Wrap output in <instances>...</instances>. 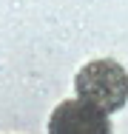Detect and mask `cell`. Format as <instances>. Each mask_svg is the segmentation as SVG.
<instances>
[{
	"label": "cell",
	"mask_w": 128,
	"mask_h": 134,
	"mask_svg": "<svg viewBox=\"0 0 128 134\" xmlns=\"http://www.w3.org/2000/svg\"><path fill=\"white\" fill-rule=\"evenodd\" d=\"M77 100L102 114H114L128 103V71L111 57L88 60L74 77Z\"/></svg>",
	"instance_id": "1"
},
{
	"label": "cell",
	"mask_w": 128,
	"mask_h": 134,
	"mask_svg": "<svg viewBox=\"0 0 128 134\" xmlns=\"http://www.w3.org/2000/svg\"><path fill=\"white\" fill-rule=\"evenodd\" d=\"M49 134H111V120L83 100H63L49 117Z\"/></svg>",
	"instance_id": "2"
}]
</instances>
